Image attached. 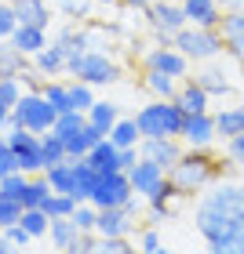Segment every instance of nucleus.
Masks as SVG:
<instances>
[{
  "label": "nucleus",
  "instance_id": "bb28decb",
  "mask_svg": "<svg viewBox=\"0 0 244 254\" xmlns=\"http://www.w3.org/2000/svg\"><path fill=\"white\" fill-rule=\"evenodd\" d=\"M77 233L80 229L73 225V218H51V229H48V240H51V247L55 251H69V244L77 240Z\"/></svg>",
  "mask_w": 244,
  "mask_h": 254
},
{
  "label": "nucleus",
  "instance_id": "9d476101",
  "mask_svg": "<svg viewBox=\"0 0 244 254\" xmlns=\"http://www.w3.org/2000/svg\"><path fill=\"white\" fill-rule=\"evenodd\" d=\"M182 145L186 149H208L219 138V127H215V113H193V117H186L182 124Z\"/></svg>",
  "mask_w": 244,
  "mask_h": 254
},
{
  "label": "nucleus",
  "instance_id": "5fc2aeb1",
  "mask_svg": "<svg viewBox=\"0 0 244 254\" xmlns=\"http://www.w3.org/2000/svg\"><path fill=\"white\" fill-rule=\"evenodd\" d=\"M7 127H11V109L0 106V131H7Z\"/></svg>",
  "mask_w": 244,
  "mask_h": 254
},
{
  "label": "nucleus",
  "instance_id": "f03ea898",
  "mask_svg": "<svg viewBox=\"0 0 244 254\" xmlns=\"http://www.w3.org/2000/svg\"><path fill=\"white\" fill-rule=\"evenodd\" d=\"M135 124L142 131V138H179L186 113L175 98H153L149 106H142L135 113Z\"/></svg>",
  "mask_w": 244,
  "mask_h": 254
},
{
  "label": "nucleus",
  "instance_id": "a19ab883",
  "mask_svg": "<svg viewBox=\"0 0 244 254\" xmlns=\"http://www.w3.org/2000/svg\"><path fill=\"white\" fill-rule=\"evenodd\" d=\"M95 254H142V251H135L131 244H127V236H124V240H106V236H99Z\"/></svg>",
  "mask_w": 244,
  "mask_h": 254
},
{
  "label": "nucleus",
  "instance_id": "473e14b6",
  "mask_svg": "<svg viewBox=\"0 0 244 254\" xmlns=\"http://www.w3.org/2000/svg\"><path fill=\"white\" fill-rule=\"evenodd\" d=\"M51 196V186H48V175H29V186L22 192V207H44V200Z\"/></svg>",
  "mask_w": 244,
  "mask_h": 254
},
{
  "label": "nucleus",
  "instance_id": "ea45409f",
  "mask_svg": "<svg viewBox=\"0 0 244 254\" xmlns=\"http://www.w3.org/2000/svg\"><path fill=\"white\" fill-rule=\"evenodd\" d=\"M22 200H11V196H4L0 192V229H7V225H15L18 218H22Z\"/></svg>",
  "mask_w": 244,
  "mask_h": 254
},
{
  "label": "nucleus",
  "instance_id": "4c0bfd02",
  "mask_svg": "<svg viewBox=\"0 0 244 254\" xmlns=\"http://www.w3.org/2000/svg\"><path fill=\"white\" fill-rule=\"evenodd\" d=\"M69 102H73V109L88 113L91 106H95V91H91V84H84V80H73V84H69Z\"/></svg>",
  "mask_w": 244,
  "mask_h": 254
},
{
  "label": "nucleus",
  "instance_id": "f257e3e1",
  "mask_svg": "<svg viewBox=\"0 0 244 254\" xmlns=\"http://www.w3.org/2000/svg\"><path fill=\"white\" fill-rule=\"evenodd\" d=\"M219 175H223V160L215 153H208V149H186L179 156V164L168 171V182L175 186L179 200H182V196L204 192Z\"/></svg>",
  "mask_w": 244,
  "mask_h": 254
},
{
  "label": "nucleus",
  "instance_id": "c85d7f7f",
  "mask_svg": "<svg viewBox=\"0 0 244 254\" xmlns=\"http://www.w3.org/2000/svg\"><path fill=\"white\" fill-rule=\"evenodd\" d=\"M18 225L26 229V233H29L33 240H40V236H48L51 218L44 214V207H26V211H22V218H18Z\"/></svg>",
  "mask_w": 244,
  "mask_h": 254
},
{
  "label": "nucleus",
  "instance_id": "b1692460",
  "mask_svg": "<svg viewBox=\"0 0 244 254\" xmlns=\"http://www.w3.org/2000/svg\"><path fill=\"white\" fill-rule=\"evenodd\" d=\"M33 69H37L40 76H55V73H62V69H66V51L59 48V44H48L44 51L33 55Z\"/></svg>",
  "mask_w": 244,
  "mask_h": 254
},
{
  "label": "nucleus",
  "instance_id": "c9c22d12",
  "mask_svg": "<svg viewBox=\"0 0 244 254\" xmlns=\"http://www.w3.org/2000/svg\"><path fill=\"white\" fill-rule=\"evenodd\" d=\"M69 218H73V225L80 229V233H95V222H99V207H95V203H77Z\"/></svg>",
  "mask_w": 244,
  "mask_h": 254
},
{
  "label": "nucleus",
  "instance_id": "de8ad7c7",
  "mask_svg": "<svg viewBox=\"0 0 244 254\" xmlns=\"http://www.w3.org/2000/svg\"><path fill=\"white\" fill-rule=\"evenodd\" d=\"M59 7L66 18H88V11H91L88 0H59Z\"/></svg>",
  "mask_w": 244,
  "mask_h": 254
},
{
  "label": "nucleus",
  "instance_id": "4be33fe9",
  "mask_svg": "<svg viewBox=\"0 0 244 254\" xmlns=\"http://www.w3.org/2000/svg\"><path fill=\"white\" fill-rule=\"evenodd\" d=\"M179 84H182V80L160 73V69H146V76H142V87H146L153 98H175V95H179Z\"/></svg>",
  "mask_w": 244,
  "mask_h": 254
},
{
  "label": "nucleus",
  "instance_id": "8fccbe9b",
  "mask_svg": "<svg viewBox=\"0 0 244 254\" xmlns=\"http://www.w3.org/2000/svg\"><path fill=\"white\" fill-rule=\"evenodd\" d=\"M4 236H7V244L15 247V251H18V247H26L29 240H33V236H29V233H26V229H22L18 222H15V225H7V229H4Z\"/></svg>",
  "mask_w": 244,
  "mask_h": 254
},
{
  "label": "nucleus",
  "instance_id": "5701e85b",
  "mask_svg": "<svg viewBox=\"0 0 244 254\" xmlns=\"http://www.w3.org/2000/svg\"><path fill=\"white\" fill-rule=\"evenodd\" d=\"M215 127H219V138H223V142H230V138L244 134V106L219 109V113H215Z\"/></svg>",
  "mask_w": 244,
  "mask_h": 254
},
{
  "label": "nucleus",
  "instance_id": "79ce46f5",
  "mask_svg": "<svg viewBox=\"0 0 244 254\" xmlns=\"http://www.w3.org/2000/svg\"><path fill=\"white\" fill-rule=\"evenodd\" d=\"M22 98V84H18V76H7V80H0V106H15V102Z\"/></svg>",
  "mask_w": 244,
  "mask_h": 254
},
{
  "label": "nucleus",
  "instance_id": "ddd939ff",
  "mask_svg": "<svg viewBox=\"0 0 244 254\" xmlns=\"http://www.w3.org/2000/svg\"><path fill=\"white\" fill-rule=\"evenodd\" d=\"M146 69H160V73L182 80L186 73H190V59H186L175 44H160V48H153L146 55Z\"/></svg>",
  "mask_w": 244,
  "mask_h": 254
},
{
  "label": "nucleus",
  "instance_id": "49530a36",
  "mask_svg": "<svg viewBox=\"0 0 244 254\" xmlns=\"http://www.w3.org/2000/svg\"><path fill=\"white\" fill-rule=\"evenodd\" d=\"M15 26H18L15 7H11V4H0V40H7L11 33H15Z\"/></svg>",
  "mask_w": 244,
  "mask_h": 254
},
{
  "label": "nucleus",
  "instance_id": "603ef678",
  "mask_svg": "<svg viewBox=\"0 0 244 254\" xmlns=\"http://www.w3.org/2000/svg\"><path fill=\"white\" fill-rule=\"evenodd\" d=\"M138 156H142V153H138V145H131V149H121V156H117V167H121V171L135 167V164H138Z\"/></svg>",
  "mask_w": 244,
  "mask_h": 254
},
{
  "label": "nucleus",
  "instance_id": "7ed1b4c3",
  "mask_svg": "<svg viewBox=\"0 0 244 254\" xmlns=\"http://www.w3.org/2000/svg\"><path fill=\"white\" fill-rule=\"evenodd\" d=\"M55 120H59V109L40 91H22V98L11 106V127H26V131L48 134L55 127Z\"/></svg>",
  "mask_w": 244,
  "mask_h": 254
},
{
  "label": "nucleus",
  "instance_id": "a211bd4d",
  "mask_svg": "<svg viewBox=\"0 0 244 254\" xmlns=\"http://www.w3.org/2000/svg\"><path fill=\"white\" fill-rule=\"evenodd\" d=\"M175 102L182 106L186 117H193V113H212V109H208V106H212V95H208V91L197 84V80H182Z\"/></svg>",
  "mask_w": 244,
  "mask_h": 254
},
{
  "label": "nucleus",
  "instance_id": "7c9ffc66",
  "mask_svg": "<svg viewBox=\"0 0 244 254\" xmlns=\"http://www.w3.org/2000/svg\"><path fill=\"white\" fill-rule=\"evenodd\" d=\"M40 153H44V171L48 167H55V164H62V160H69V153H66V142L55 131H48V134H40Z\"/></svg>",
  "mask_w": 244,
  "mask_h": 254
},
{
  "label": "nucleus",
  "instance_id": "cd10ccee",
  "mask_svg": "<svg viewBox=\"0 0 244 254\" xmlns=\"http://www.w3.org/2000/svg\"><path fill=\"white\" fill-rule=\"evenodd\" d=\"M84 127H88V113H80V109H69V113H59V120H55V127H51V131H55V134H59L62 142H66V138L80 134Z\"/></svg>",
  "mask_w": 244,
  "mask_h": 254
},
{
  "label": "nucleus",
  "instance_id": "2eb2a0df",
  "mask_svg": "<svg viewBox=\"0 0 244 254\" xmlns=\"http://www.w3.org/2000/svg\"><path fill=\"white\" fill-rule=\"evenodd\" d=\"M135 229V218L124 211V207H102L99 211V222H95V233L106 236V240H124L131 236Z\"/></svg>",
  "mask_w": 244,
  "mask_h": 254
},
{
  "label": "nucleus",
  "instance_id": "aec40b11",
  "mask_svg": "<svg viewBox=\"0 0 244 254\" xmlns=\"http://www.w3.org/2000/svg\"><path fill=\"white\" fill-rule=\"evenodd\" d=\"M44 175H48L51 192H66V196H73V192H77V171H73V160H62V164L48 167Z\"/></svg>",
  "mask_w": 244,
  "mask_h": 254
},
{
  "label": "nucleus",
  "instance_id": "4468645a",
  "mask_svg": "<svg viewBox=\"0 0 244 254\" xmlns=\"http://www.w3.org/2000/svg\"><path fill=\"white\" fill-rule=\"evenodd\" d=\"M219 37H223V51H230L237 62H244V11H223Z\"/></svg>",
  "mask_w": 244,
  "mask_h": 254
},
{
  "label": "nucleus",
  "instance_id": "f704fd0d",
  "mask_svg": "<svg viewBox=\"0 0 244 254\" xmlns=\"http://www.w3.org/2000/svg\"><path fill=\"white\" fill-rule=\"evenodd\" d=\"M73 207H77L73 196H66V192H51L48 200H44V214H48V218H69V214H73Z\"/></svg>",
  "mask_w": 244,
  "mask_h": 254
},
{
  "label": "nucleus",
  "instance_id": "864d4df0",
  "mask_svg": "<svg viewBox=\"0 0 244 254\" xmlns=\"http://www.w3.org/2000/svg\"><path fill=\"white\" fill-rule=\"evenodd\" d=\"M223 11H244V0H219Z\"/></svg>",
  "mask_w": 244,
  "mask_h": 254
},
{
  "label": "nucleus",
  "instance_id": "1a4fd4ad",
  "mask_svg": "<svg viewBox=\"0 0 244 254\" xmlns=\"http://www.w3.org/2000/svg\"><path fill=\"white\" fill-rule=\"evenodd\" d=\"M204 207H212V211H223L230 218H241L244 214V186L241 182H219L212 186V192L201 196Z\"/></svg>",
  "mask_w": 244,
  "mask_h": 254
},
{
  "label": "nucleus",
  "instance_id": "412c9836",
  "mask_svg": "<svg viewBox=\"0 0 244 254\" xmlns=\"http://www.w3.org/2000/svg\"><path fill=\"white\" fill-rule=\"evenodd\" d=\"M26 69H29L26 55H22L11 40H0V80H7V76H22Z\"/></svg>",
  "mask_w": 244,
  "mask_h": 254
},
{
  "label": "nucleus",
  "instance_id": "3c124183",
  "mask_svg": "<svg viewBox=\"0 0 244 254\" xmlns=\"http://www.w3.org/2000/svg\"><path fill=\"white\" fill-rule=\"evenodd\" d=\"M157 247H160L157 229H142V233H138V251H142V254H153Z\"/></svg>",
  "mask_w": 244,
  "mask_h": 254
},
{
  "label": "nucleus",
  "instance_id": "a878e982",
  "mask_svg": "<svg viewBox=\"0 0 244 254\" xmlns=\"http://www.w3.org/2000/svg\"><path fill=\"white\" fill-rule=\"evenodd\" d=\"M110 142L117 145V149H131L142 142V131H138V124L135 117H121L117 124H113V131H110Z\"/></svg>",
  "mask_w": 244,
  "mask_h": 254
},
{
  "label": "nucleus",
  "instance_id": "423d86ee",
  "mask_svg": "<svg viewBox=\"0 0 244 254\" xmlns=\"http://www.w3.org/2000/svg\"><path fill=\"white\" fill-rule=\"evenodd\" d=\"M0 134L7 138L18 171H26V175H40V171H44V153H40V134H37V131H26V127H7V131H0Z\"/></svg>",
  "mask_w": 244,
  "mask_h": 254
},
{
  "label": "nucleus",
  "instance_id": "f8f14e48",
  "mask_svg": "<svg viewBox=\"0 0 244 254\" xmlns=\"http://www.w3.org/2000/svg\"><path fill=\"white\" fill-rule=\"evenodd\" d=\"M138 153L146 160H153V164H160L164 171H171L179 164V156L186 153V145H182V138H142V142H138Z\"/></svg>",
  "mask_w": 244,
  "mask_h": 254
},
{
  "label": "nucleus",
  "instance_id": "20e7f679",
  "mask_svg": "<svg viewBox=\"0 0 244 254\" xmlns=\"http://www.w3.org/2000/svg\"><path fill=\"white\" fill-rule=\"evenodd\" d=\"M66 73H73L77 80L99 87V84H113V80H121V65L113 62L110 55H102V51H84V55H77V59L66 62Z\"/></svg>",
  "mask_w": 244,
  "mask_h": 254
},
{
  "label": "nucleus",
  "instance_id": "39448f33",
  "mask_svg": "<svg viewBox=\"0 0 244 254\" xmlns=\"http://www.w3.org/2000/svg\"><path fill=\"white\" fill-rule=\"evenodd\" d=\"M171 44H175L190 62H208V59H215V55L223 51V37H219V29H201V26L179 29Z\"/></svg>",
  "mask_w": 244,
  "mask_h": 254
},
{
  "label": "nucleus",
  "instance_id": "2f4dec72",
  "mask_svg": "<svg viewBox=\"0 0 244 254\" xmlns=\"http://www.w3.org/2000/svg\"><path fill=\"white\" fill-rule=\"evenodd\" d=\"M117 120H121V113H117L113 102H95V106L88 109V124H95L99 131H106V138H110V131H113Z\"/></svg>",
  "mask_w": 244,
  "mask_h": 254
},
{
  "label": "nucleus",
  "instance_id": "bf43d9fd",
  "mask_svg": "<svg viewBox=\"0 0 244 254\" xmlns=\"http://www.w3.org/2000/svg\"><path fill=\"white\" fill-rule=\"evenodd\" d=\"M241 65H244V62H241Z\"/></svg>",
  "mask_w": 244,
  "mask_h": 254
},
{
  "label": "nucleus",
  "instance_id": "c756f323",
  "mask_svg": "<svg viewBox=\"0 0 244 254\" xmlns=\"http://www.w3.org/2000/svg\"><path fill=\"white\" fill-rule=\"evenodd\" d=\"M117 156H121V149L113 145L110 138H102V142H99V145L88 153V160H91V164H95V167L102 171V175H106V171H121V167H117Z\"/></svg>",
  "mask_w": 244,
  "mask_h": 254
},
{
  "label": "nucleus",
  "instance_id": "0eeeda50",
  "mask_svg": "<svg viewBox=\"0 0 244 254\" xmlns=\"http://www.w3.org/2000/svg\"><path fill=\"white\" fill-rule=\"evenodd\" d=\"M127 196H135L131 182H127V171H106V175H99L95 189H91V196H88V203H95L102 211V207H121Z\"/></svg>",
  "mask_w": 244,
  "mask_h": 254
},
{
  "label": "nucleus",
  "instance_id": "c03bdc74",
  "mask_svg": "<svg viewBox=\"0 0 244 254\" xmlns=\"http://www.w3.org/2000/svg\"><path fill=\"white\" fill-rule=\"evenodd\" d=\"M208 254H244V236H230L219 244H208Z\"/></svg>",
  "mask_w": 244,
  "mask_h": 254
},
{
  "label": "nucleus",
  "instance_id": "f3484780",
  "mask_svg": "<svg viewBox=\"0 0 244 254\" xmlns=\"http://www.w3.org/2000/svg\"><path fill=\"white\" fill-rule=\"evenodd\" d=\"M11 7H15L18 26H40V29L51 26V7H48V0H11Z\"/></svg>",
  "mask_w": 244,
  "mask_h": 254
},
{
  "label": "nucleus",
  "instance_id": "a18cd8bd",
  "mask_svg": "<svg viewBox=\"0 0 244 254\" xmlns=\"http://www.w3.org/2000/svg\"><path fill=\"white\" fill-rule=\"evenodd\" d=\"M11 171H18V164H15V153H11V145H7V138L0 134V182H4Z\"/></svg>",
  "mask_w": 244,
  "mask_h": 254
},
{
  "label": "nucleus",
  "instance_id": "6ab92c4d",
  "mask_svg": "<svg viewBox=\"0 0 244 254\" xmlns=\"http://www.w3.org/2000/svg\"><path fill=\"white\" fill-rule=\"evenodd\" d=\"M15 48L26 55V59H33L37 51L48 48V29H40V26H15V33L7 37Z\"/></svg>",
  "mask_w": 244,
  "mask_h": 254
},
{
  "label": "nucleus",
  "instance_id": "37998d69",
  "mask_svg": "<svg viewBox=\"0 0 244 254\" xmlns=\"http://www.w3.org/2000/svg\"><path fill=\"white\" fill-rule=\"evenodd\" d=\"M95 247H99V233H77L66 254H95Z\"/></svg>",
  "mask_w": 244,
  "mask_h": 254
},
{
  "label": "nucleus",
  "instance_id": "e433bc0d",
  "mask_svg": "<svg viewBox=\"0 0 244 254\" xmlns=\"http://www.w3.org/2000/svg\"><path fill=\"white\" fill-rule=\"evenodd\" d=\"M40 95L48 98L59 113H69V109H73V102H69V84H55V80H51V84H44Z\"/></svg>",
  "mask_w": 244,
  "mask_h": 254
},
{
  "label": "nucleus",
  "instance_id": "9b49d317",
  "mask_svg": "<svg viewBox=\"0 0 244 254\" xmlns=\"http://www.w3.org/2000/svg\"><path fill=\"white\" fill-rule=\"evenodd\" d=\"M127 182H131L135 196H142V200H146L149 192H157V189L168 182V171L160 167V164H153V160L138 156V164H135V167H127Z\"/></svg>",
  "mask_w": 244,
  "mask_h": 254
},
{
  "label": "nucleus",
  "instance_id": "09e8293b",
  "mask_svg": "<svg viewBox=\"0 0 244 254\" xmlns=\"http://www.w3.org/2000/svg\"><path fill=\"white\" fill-rule=\"evenodd\" d=\"M226 160L234 167H244V134H237V138H230V142H226Z\"/></svg>",
  "mask_w": 244,
  "mask_h": 254
},
{
  "label": "nucleus",
  "instance_id": "393cba45",
  "mask_svg": "<svg viewBox=\"0 0 244 254\" xmlns=\"http://www.w3.org/2000/svg\"><path fill=\"white\" fill-rule=\"evenodd\" d=\"M171 200H179V192H175V186L171 182H164L157 192H149L146 196V203H149V218L153 222H164V218L171 214Z\"/></svg>",
  "mask_w": 244,
  "mask_h": 254
},
{
  "label": "nucleus",
  "instance_id": "4d7b16f0",
  "mask_svg": "<svg viewBox=\"0 0 244 254\" xmlns=\"http://www.w3.org/2000/svg\"><path fill=\"white\" fill-rule=\"evenodd\" d=\"M121 4H127V7H138V11H146L153 0H121Z\"/></svg>",
  "mask_w": 244,
  "mask_h": 254
},
{
  "label": "nucleus",
  "instance_id": "72a5a7b5",
  "mask_svg": "<svg viewBox=\"0 0 244 254\" xmlns=\"http://www.w3.org/2000/svg\"><path fill=\"white\" fill-rule=\"evenodd\" d=\"M193 80L208 91V95H230V80H226L223 69H215V65H212V69H204V73H197Z\"/></svg>",
  "mask_w": 244,
  "mask_h": 254
},
{
  "label": "nucleus",
  "instance_id": "13d9d810",
  "mask_svg": "<svg viewBox=\"0 0 244 254\" xmlns=\"http://www.w3.org/2000/svg\"><path fill=\"white\" fill-rule=\"evenodd\" d=\"M153 254H171V251H168V247H164V244H160V247H157V251H153Z\"/></svg>",
  "mask_w": 244,
  "mask_h": 254
},
{
  "label": "nucleus",
  "instance_id": "58836bf2",
  "mask_svg": "<svg viewBox=\"0 0 244 254\" xmlns=\"http://www.w3.org/2000/svg\"><path fill=\"white\" fill-rule=\"evenodd\" d=\"M26 186H29V175H26V171H11V175H7L4 182H0V192L11 196V200H22Z\"/></svg>",
  "mask_w": 244,
  "mask_h": 254
},
{
  "label": "nucleus",
  "instance_id": "dca6fc26",
  "mask_svg": "<svg viewBox=\"0 0 244 254\" xmlns=\"http://www.w3.org/2000/svg\"><path fill=\"white\" fill-rule=\"evenodd\" d=\"M182 11L190 18V26H201V29H219V18H223L219 0H182Z\"/></svg>",
  "mask_w": 244,
  "mask_h": 254
},
{
  "label": "nucleus",
  "instance_id": "6e6552de",
  "mask_svg": "<svg viewBox=\"0 0 244 254\" xmlns=\"http://www.w3.org/2000/svg\"><path fill=\"white\" fill-rule=\"evenodd\" d=\"M146 18H149V29L160 37V44H171L179 29L190 26L182 4H164V0H160V4H149V7H146Z\"/></svg>",
  "mask_w": 244,
  "mask_h": 254
},
{
  "label": "nucleus",
  "instance_id": "6e6d98bb",
  "mask_svg": "<svg viewBox=\"0 0 244 254\" xmlns=\"http://www.w3.org/2000/svg\"><path fill=\"white\" fill-rule=\"evenodd\" d=\"M0 254H18L15 247H11V244H7V236H4V229H0Z\"/></svg>",
  "mask_w": 244,
  "mask_h": 254
}]
</instances>
